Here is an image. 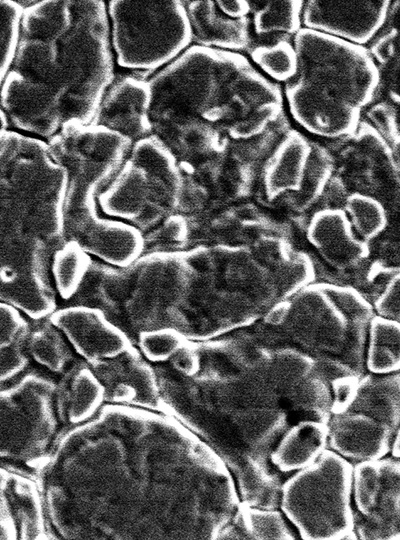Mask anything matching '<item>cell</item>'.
Wrapping results in <instances>:
<instances>
[{"instance_id": "cell-1", "label": "cell", "mask_w": 400, "mask_h": 540, "mask_svg": "<svg viewBox=\"0 0 400 540\" xmlns=\"http://www.w3.org/2000/svg\"><path fill=\"white\" fill-rule=\"evenodd\" d=\"M221 460L177 419L105 403L65 429L37 481L52 539H213Z\"/></svg>"}, {"instance_id": "cell-2", "label": "cell", "mask_w": 400, "mask_h": 540, "mask_svg": "<svg viewBox=\"0 0 400 540\" xmlns=\"http://www.w3.org/2000/svg\"><path fill=\"white\" fill-rule=\"evenodd\" d=\"M115 74L105 1L29 2L0 107L17 132L47 141L91 123Z\"/></svg>"}, {"instance_id": "cell-3", "label": "cell", "mask_w": 400, "mask_h": 540, "mask_svg": "<svg viewBox=\"0 0 400 540\" xmlns=\"http://www.w3.org/2000/svg\"><path fill=\"white\" fill-rule=\"evenodd\" d=\"M146 79L152 135L180 164L209 161L232 140L260 145L283 111L281 88L237 52L193 44Z\"/></svg>"}, {"instance_id": "cell-4", "label": "cell", "mask_w": 400, "mask_h": 540, "mask_svg": "<svg viewBox=\"0 0 400 540\" xmlns=\"http://www.w3.org/2000/svg\"><path fill=\"white\" fill-rule=\"evenodd\" d=\"M293 44L298 67L284 85L293 119L324 138L355 134L363 109L374 101L381 83L368 48L304 27Z\"/></svg>"}, {"instance_id": "cell-5", "label": "cell", "mask_w": 400, "mask_h": 540, "mask_svg": "<svg viewBox=\"0 0 400 540\" xmlns=\"http://www.w3.org/2000/svg\"><path fill=\"white\" fill-rule=\"evenodd\" d=\"M55 393L56 379L38 368L0 386V467L37 483L65 430Z\"/></svg>"}, {"instance_id": "cell-6", "label": "cell", "mask_w": 400, "mask_h": 540, "mask_svg": "<svg viewBox=\"0 0 400 540\" xmlns=\"http://www.w3.org/2000/svg\"><path fill=\"white\" fill-rule=\"evenodd\" d=\"M178 161L155 136L131 144L118 170L98 196L109 217L140 230L166 219L179 206Z\"/></svg>"}, {"instance_id": "cell-7", "label": "cell", "mask_w": 400, "mask_h": 540, "mask_svg": "<svg viewBox=\"0 0 400 540\" xmlns=\"http://www.w3.org/2000/svg\"><path fill=\"white\" fill-rule=\"evenodd\" d=\"M115 65L133 72H156L192 45L183 1L106 2Z\"/></svg>"}, {"instance_id": "cell-8", "label": "cell", "mask_w": 400, "mask_h": 540, "mask_svg": "<svg viewBox=\"0 0 400 540\" xmlns=\"http://www.w3.org/2000/svg\"><path fill=\"white\" fill-rule=\"evenodd\" d=\"M67 176L64 219L97 211L98 196L123 162L131 143L93 123L64 125L45 141Z\"/></svg>"}, {"instance_id": "cell-9", "label": "cell", "mask_w": 400, "mask_h": 540, "mask_svg": "<svg viewBox=\"0 0 400 540\" xmlns=\"http://www.w3.org/2000/svg\"><path fill=\"white\" fill-rule=\"evenodd\" d=\"M48 320L87 364L115 358L134 346L132 338L97 307L66 306L56 309Z\"/></svg>"}, {"instance_id": "cell-10", "label": "cell", "mask_w": 400, "mask_h": 540, "mask_svg": "<svg viewBox=\"0 0 400 540\" xmlns=\"http://www.w3.org/2000/svg\"><path fill=\"white\" fill-rule=\"evenodd\" d=\"M391 1L304 2L302 25L338 39L366 46L386 25Z\"/></svg>"}, {"instance_id": "cell-11", "label": "cell", "mask_w": 400, "mask_h": 540, "mask_svg": "<svg viewBox=\"0 0 400 540\" xmlns=\"http://www.w3.org/2000/svg\"><path fill=\"white\" fill-rule=\"evenodd\" d=\"M88 365L104 387L105 403L157 411L156 371L135 345L115 358Z\"/></svg>"}, {"instance_id": "cell-12", "label": "cell", "mask_w": 400, "mask_h": 540, "mask_svg": "<svg viewBox=\"0 0 400 540\" xmlns=\"http://www.w3.org/2000/svg\"><path fill=\"white\" fill-rule=\"evenodd\" d=\"M147 79L115 74L91 123L113 131L131 144L152 135Z\"/></svg>"}, {"instance_id": "cell-13", "label": "cell", "mask_w": 400, "mask_h": 540, "mask_svg": "<svg viewBox=\"0 0 400 540\" xmlns=\"http://www.w3.org/2000/svg\"><path fill=\"white\" fill-rule=\"evenodd\" d=\"M0 539H52L36 481L0 467Z\"/></svg>"}, {"instance_id": "cell-14", "label": "cell", "mask_w": 400, "mask_h": 540, "mask_svg": "<svg viewBox=\"0 0 400 540\" xmlns=\"http://www.w3.org/2000/svg\"><path fill=\"white\" fill-rule=\"evenodd\" d=\"M68 231L86 249L104 260L121 266L134 261L143 246L140 230L121 220L104 218L99 213L66 223Z\"/></svg>"}, {"instance_id": "cell-15", "label": "cell", "mask_w": 400, "mask_h": 540, "mask_svg": "<svg viewBox=\"0 0 400 540\" xmlns=\"http://www.w3.org/2000/svg\"><path fill=\"white\" fill-rule=\"evenodd\" d=\"M195 45L235 52L251 45L250 17L233 19L216 1H183Z\"/></svg>"}, {"instance_id": "cell-16", "label": "cell", "mask_w": 400, "mask_h": 540, "mask_svg": "<svg viewBox=\"0 0 400 540\" xmlns=\"http://www.w3.org/2000/svg\"><path fill=\"white\" fill-rule=\"evenodd\" d=\"M56 407L64 429L82 424L105 404V390L91 367L83 360L56 380Z\"/></svg>"}, {"instance_id": "cell-17", "label": "cell", "mask_w": 400, "mask_h": 540, "mask_svg": "<svg viewBox=\"0 0 400 540\" xmlns=\"http://www.w3.org/2000/svg\"><path fill=\"white\" fill-rule=\"evenodd\" d=\"M329 436L325 421H300L279 440L271 461L282 472L301 470L313 464L324 451Z\"/></svg>"}, {"instance_id": "cell-18", "label": "cell", "mask_w": 400, "mask_h": 540, "mask_svg": "<svg viewBox=\"0 0 400 540\" xmlns=\"http://www.w3.org/2000/svg\"><path fill=\"white\" fill-rule=\"evenodd\" d=\"M30 326L18 309L0 302V386L30 369L27 351Z\"/></svg>"}, {"instance_id": "cell-19", "label": "cell", "mask_w": 400, "mask_h": 540, "mask_svg": "<svg viewBox=\"0 0 400 540\" xmlns=\"http://www.w3.org/2000/svg\"><path fill=\"white\" fill-rule=\"evenodd\" d=\"M36 322L30 326L27 339L30 360L57 380L76 361L75 352L62 332L48 319Z\"/></svg>"}, {"instance_id": "cell-20", "label": "cell", "mask_w": 400, "mask_h": 540, "mask_svg": "<svg viewBox=\"0 0 400 540\" xmlns=\"http://www.w3.org/2000/svg\"><path fill=\"white\" fill-rule=\"evenodd\" d=\"M252 27L258 41L290 38L303 28L304 1H249Z\"/></svg>"}, {"instance_id": "cell-21", "label": "cell", "mask_w": 400, "mask_h": 540, "mask_svg": "<svg viewBox=\"0 0 400 540\" xmlns=\"http://www.w3.org/2000/svg\"><path fill=\"white\" fill-rule=\"evenodd\" d=\"M249 56L264 76L273 82L286 83L296 74L298 59L293 38H277L255 42Z\"/></svg>"}, {"instance_id": "cell-22", "label": "cell", "mask_w": 400, "mask_h": 540, "mask_svg": "<svg viewBox=\"0 0 400 540\" xmlns=\"http://www.w3.org/2000/svg\"><path fill=\"white\" fill-rule=\"evenodd\" d=\"M90 260L85 249L75 240L56 251L52 262L55 287L63 299L72 298L83 282Z\"/></svg>"}, {"instance_id": "cell-23", "label": "cell", "mask_w": 400, "mask_h": 540, "mask_svg": "<svg viewBox=\"0 0 400 540\" xmlns=\"http://www.w3.org/2000/svg\"><path fill=\"white\" fill-rule=\"evenodd\" d=\"M370 347L367 365L374 373L398 371L399 369V323L375 317L371 324Z\"/></svg>"}, {"instance_id": "cell-24", "label": "cell", "mask_w": 400, "mask_h": 540, "mask_svg": "<svg viewBox=\"0 0 400 540\" xmlns=\"http://www.w3.org/2000/svg\"><path fill=\"white\" fill-rule=\"evenodd\" d=\"M189 341L181 331L163 326L139 332L135 337L137 348L151 364H162Z\"/></svg>"}, {"instance_id": "cell-25", "label": "cell", "mask_w": 400, "mask_h": 540, "mask_svg": "<svg viewBox=\"0 0 400 540\" xmlns=\"http://www.w3.org/2000/svg\"><path fill=\"white\" fill-rule=\"evenodd\" d=\"M22 6L0 0V88L11 67L19 38Z\"/></svg>"}, {"instance_id": "cell-26", "label": "cell", "mask_w": 400, "mask_h": 540, "mask_svg": "<svg viewBox=\"0 0 400 540\" xmlns=\"http://www.w3.org/2000/svg\"><path fill=\"white\" fill-rule=\"evenodd\" d=\"M347 210L353 224L364 235L377 234L385 226V210L373 197L359 194L350 196Z\"/></svg>"}, {"instance_id": "cell-27", "label": "cell", "mask_w": 400, "mask_h": 540, "mask_svg": "<svg viewBox=\"0 0 400 540\" xmlns=\"http://www.w3.org/2000/svg\"><path fill=\"white\" fill-rule=\"evenodd\" d=\"M367 114L378 134L392 150L397 152L399 145L397 108H394L393 104L378 103L373 105Z\"/></svg>"}, {"instance_id": "cell-28", "label": "cell", "mask_w": 400, "mask_h": 540, "mask_svg": "<svg viewBox=\"0 0 400 540\" xmlns=\"http://www.w3.org/2000/svg\"><path fill=\"white\" fill-rule=\"evenodd\" d=\"M360 384L354 377H341L333 380V401L330 406L334 415L345 413L358 396Z\"/></svg>"}, {"instance_id": "cell-29", "label": "cell", "mask_w": 400, "mask_h": 540, "mask_svg": "<svg viewBox=\"0 0 400 540\" xmlns=\"http://www.w3.org/2000/svg\"><path fill=\"white\" fill-rule=\"evenodd\" d=\"M219 10L233 19L249 17L250 4L245 0H216Z\"/></svg>"}, {"instance_id": "cell-30", "label": "cell", "mask_w": 400, "mask_h": 540, "mask_svg": "<svg viewBox=\"0 0 400 540\" xmlns=\"http://www.w3.org/2000/svg\"><path fill=\"white\" fill-rule=\"evenodd\" d=\"M9 121L4 113V111L0 107V143L2 142L4 136L9 131Z\"/></svg>"}, {"instance_id": "cell-31", "label": "cell", "mask_w": 400, "mask_h": 540, "mask_svg": "<svg viewBox=\"0 0 400 540\" xmlns=\"http://www.w3.org/2000/svg\"><path fill=\"white\" fill-rule=\"evenodd\" d=\"M389 451L391 452V457L399 459V431L395 433Z\"/></svg>"}]
</instances>
